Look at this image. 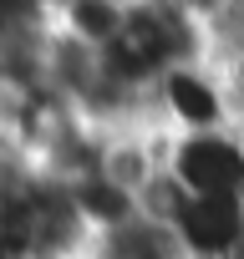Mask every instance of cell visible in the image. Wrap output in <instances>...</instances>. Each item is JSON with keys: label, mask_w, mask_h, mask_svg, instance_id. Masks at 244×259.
Wrapping results in <instances>:
<instances>
[{"label": "cell", "mask_w": 244, "mask_h": 259, "mask_svg": "<svg viewBox=\"0 0 244 259\" xmlns=\"http://www.w3.org/2000/svg\"><path fill=\"white\" fill-rule=\"evenodd\" d=\"M209 51H214L209 26H198L193 16H183L168 0H133L117 41L102 51V66L117 81L148 92L163 71H173V66H183L193 56H209Z\"/></svg>", "instance_id": "6da1fadb"}, {"label": "cell", "mask_w": 244, "mask_h": 259, "mask_svg": "<svg viewBox=\"0 0 244 259\" xmlns=\"http://www.w3.org/2000/svg\"><path fill=\"white\" fill-rule=\"evenodd\" d=\"M148 107H153V122L163 127L168 138H183V133H214V127H234V112H229V92H224V71L209 56H193L173 71H163L153 87H148Z\"/></svg>", "instance_id": "7a4b0ae2"}, {"label": "cell", "mask_w": 244, "mask_h": 259, "mask_svg": "<svg viewBox=\"0 0 244 259\" xmlns=\"http://www.w3.org/2000/svg\"><path fill=\"white\" fill-rule=\"evenodd\" d=\"M168 178L193 198H244V133L214 127L168 138Z\"/></svg>", "instance_id": "3957f363"}, {"label": "cell", "mask_w": 244, "mask_h": 259, "mask_svg": "<svg viewBox=\"0 0 244 259\" xmlns=\"http://www.w3.org/2000/svg\"><path fill=\"white\" fill-rule=\"evenodd\" d=\"M158 229L173 239L178 259H244V198L183 193Z\"/></svg>", "instance_id": "277c9868"}, {"label": "cell", "mask_w": 244, "mask_h": 259, "mask_svg": "<svg viewBox=\"0 0 244 259\" xmlns=\"http://www.w3.org/2000/svg\"><path fill=\"white\" fill-rule=\"evenodd\" d=\"M51 21L76 36L82 46L92 51H107L122 31V21H128V0H61V6L51 11Z\"/></svg>", "instance_id": "5b68a950"}, {"label": "cell", "mask_w": 244, "mask_h": 259, "mask_svg": "<svg viewBox=\"0 0 244 259\" xmlns=\"http://www.w3.org/2000/svg\"><path fill=\"white\" fill-rule=\"evenodd\" d=\"M214 61H219V71H224V92H229L234 127L244 133V46H214Z\"/></svg>", "instance_id": "8992f818"}, {"label": "cell", "mask_w": 244, "mask_h": 259, "mask_svg": "<svg viewBox=\"0 0 244 259\" xmlns=\"http://www.w3.org/2000/svg\"><path fill=\"white\" fill-rule=\"evenodd\" d=\"M168 6H178L183 16H193L198 26H209V31L219 36V26H224L229 11H234V0H168Z\"/></svg>", "instance_id": "52a82bcc"}]
</instances>
